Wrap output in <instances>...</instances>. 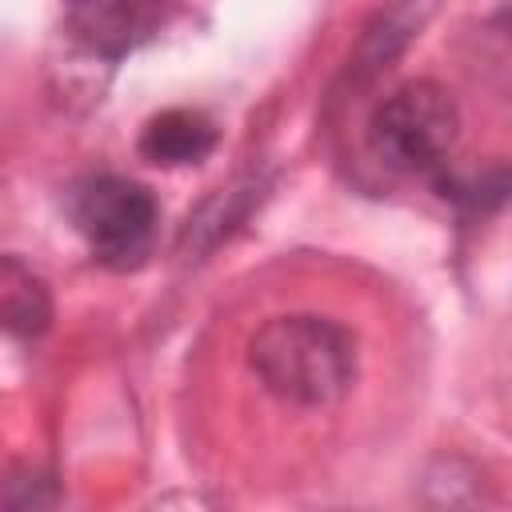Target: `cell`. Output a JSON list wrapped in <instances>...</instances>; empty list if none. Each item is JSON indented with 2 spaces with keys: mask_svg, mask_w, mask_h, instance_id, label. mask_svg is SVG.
Wrapping results in <instances>:
<instances>
[{
  "mask_svg": "<svg viewBox=\"0 0 512 512\" xmlns=\"http://www.w3.org/2000/svg\"><path fill=\"white\" fill-rule=\"evenodd\" d=\"M260 384L296 408L336 404L356 380V336L316 312L272 316L248 344Z\"/></svg>",
  "mask_w": 512,
  "mask_h": 512,
  "instance_id": "obj_1",
  "label": "cell"
},
{
  "mask_svg": "<svg viewBox=\"0 0 512 512\" xmlns=\"http://www.w3.org/2000/svg\"><path fill=\"white\" fill-rule=\"evenodd\" d=\"M368 136L388 168L436 176L460 136V108L436 80H408L372 112Z\"/></svg>",
  "mask_w": 512,
  "mask_h": 512,
  "instance_id": "obj_2",
  "label": "cell"
},
{
  "mask_svg": "<svg viewBox=\"0 0 512 512\" xmlns=\"http://www.w3.org/2000/svg\"><path fill=\"white\" fill-rule=\"evenodd\" d=\"M68 212L92 256L108 268H136L148 256L160 224L156 196L144 184L112 172L76 184Z\"/></svg>",
  "mask_w": 512,
  "mask_h": 512,
  "instance_id": "obj_3",
  "label": "cell"
},
{
  "mask_svg": "<svg viewBox=\"0 0 512 512\" xmlns=\"http://www.w3.org/2000/svg\"><path fill=\"white\" fill-rule=\"evenodd\" d=\"M64 20L72 36L92 52V56H124L132 52L160 16V0H60Z\"/></svg>",
  "mask_w": 512,
  "mask_h": 512,
  "instance_id": "obj_4",
  "label": "cell"
},
{
  "mask_svg": "<svg viewBox=\"0 0 512 512\" xmlns=\"http://www.w3.org/2000/svg\"><path fill=\"white\" fill-rule=\"evenodd\" d=\"M216 124L196 108H164L140 128V156L164 168L200 164L216 148Z\"/></svg>",
  "mask_w": 512,
  "mask_h": 512,
  "instance_id": "obj_5",
  "label": "cell"
},
{
  "mask_svg": "<svg viewBox=\"0 0 512 512\" xmlns=\"http://www.w3.org/2000/svg\"><path fill=\"white\" fill-rule=\"evenodd\" d=\"M52 320L48 284L16 256L0 252V336L32 340Z\"/></svg>",
  "mask_w": 512,
  "mask_h": 512,
  "instance_id": "obj_6",
  "label": "cell"
}]
</instances>
